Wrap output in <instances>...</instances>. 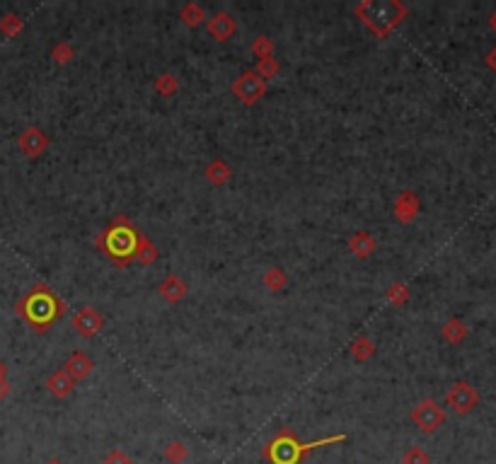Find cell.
<instances>
[{
	"mask_svg": "<svg viewBox=\"0 0 496 464\" xmlns=\"http://www.w3.org/2000/svg\"><path fill=\"white\" fill-rule=\"evenodd\" d=\"M15 310L29 326H34L39 334H44L56 319L63 317L68 307L47 283H37L24 298H19Z\"/></svg>",
	"mask_w": 496,
	"mask_h": 464,
	"instance_id": "cell-1",
	"label": "cell"
},
{
	"mask_svg": "<svg viewBox=\"0 0 496 464\" xmlns=\"http://www.w3.org/2000/svg\"><path fill=\"white\" fill-rule=\"evenodd\" d=\"M141 230L126 216H116L114 221L95 237V244L104 252L114 266L126 269L136 257V244H138Z\"/></svg>",
	"mask_w": 496,
	"mask_h": 464,
	"instance_id": "cell-2",
	"label": "cell"
},
{
	"mask_svg": "<svg viewBox=\"0 0 496 464\" xmlns=\"http://www.w3.org/2000/svg\"><path fill=\"white\" fill-rule=\"evenodd\" d=\"M344 440H346V435L339 433V435L320 438V440L315 442H301L291 428H281V431L262 447V457L269 460L271 464H301L303 457H307L312 450H317V447L334 445V442H344Z\"/></svg>",
	"mask_w": 496,
	"mask_h": 464,
	"instance_id": "cell-3",
	"label": "cell"
},
{
	"mask_svg": "<svg viewBox=\"0 0 496 464\" xmlns=\"http://www.w3.org/2000/svg\"><path fill=\"white\" fill-rule=\"evenodd\" d=\"M407 5L399 0H358L353 5V15L361 24H366L373 37L387 39L407 17Z\"/></svg>",
	"mask_w": 496,
	"mask_h": 464,
	"instance_id": "cell-4",
	"label": "cell"
},
{
	"mask_svg": "<svg viewBox=\"0 0 496 464\" xmlns=\"http://www.w3.org/2000/svg\"><path fill=\"white\" fill-rule=\"evenodd\" d=\"M409 421L417 426V431L426 433V435H433L445 423V411L436 399H422L409 411Z\"/></svg>",
	"mask_w": 496,
	"mask_h": 464,
	"instance_id": "cell-5",
	"label": "cell"
},
{
	"mask_svg": "<svg viewBox=\"0 0 496 464\" xmlns=\"http://www.w3.org/2000/svg\"><path fill=\"white\" fill-rule=\"evenodd\" d=\"M230 90H232V95L237 97L240 104L255 106L257 102L266 95V83L255 73V70H245V73H240L235 80H232Z\"/></svg>",
	"mask_w": 496,
	"mask_h": 464,
	"instance_id": "cell-6",
	"label": "cell"
},
{
	"mask_svg": "<svg viewBox=\"0 0 496 464\" xmlns=\"http://www.w3.org/2000/svg\"><path fill=\"white\" fill-rule=\"evenodd\" d=\"M445 404L450 406V411L458 416H467L470 411H474V406L479 404V394L470 382L458 380L450 385V390L445 392Z\"/></svg>",
	"mask_w": 496,
	"mask_h": 464,
	"instance_id": "cell-7",
	"label": "cell"
},
{
	"mask_svg": "<svg viewBox=\"0 0 496 464\" xmlns=\"http://www.w3.org/2000/svg\"><path fill=\"white\" fill-rule=\"evenodd\" d=\"M104 317L99 314V310L90 307V305H83L73 312V329L80 339H93L102 331Z\"/></svg>",
	"mask_w": 496,
	"mask_h": 464,
	"instance_id": "cell-8",
	"label": "cell"
},
{
	"mask_svg": "<svg viewBox=\"0 0 496 464\" xmlns=\"http://www.w3.org/2000/svg\"><path fill=\"white\" fill-rule=\"evenodd\" d=\"M17 147L29 160L42 157L44 152L49 150V136L44 134V129H39V126H27V129L17 136Z\"/></svg>",
	"mask_w": 496,
	"mask_h": 464,
	"instance_id": "cell-9",
	"label": "cell"
},
{
	"mask_svg": "<svg viewBox=\"0 0 496 464\" xmlns=\"http://www.w3.org/2000/svg\"><path fill=\"white\" fill-rule=\"evenodd\" d=\"M419 211H422V201L419 196L412 191V189H404V191L397 193L392 203V213H394V221L402 223V225H412L417 221Z\"/></svg>",
	"mask_w": 496,
	"mask_h": 464,
	"instance_id": "cell-10",
	"label": "cell"
},
{
	"mask_svg": "<svg viewBox=\"0 0 496 464\" xmlns=\"http://www.w3.org/2000/svg\"><path fill=\"white\" fill-rule=\"evenodd\" d=\"M206 32L211 34V39L223 44L237 34V19L232 17L230 13H225V10H218V13L211 15L209 22H206Z\"/></svg>",
	"mask_w": 496,
	"mask_h": 464,
	"instance_id": "cell-11",
	"label": "cell"
},
{
	"mask_svg": "<svg viewBox=\"0 0 496 464\" xmlns=\"http://www.w3.org/2000/svg\"><path fill=\"white\" fill-rule=\"evenodd\" d=\"M158 295L165 300V303L170 305H179L182 300L189 295V285L184 283L177 273H170V276H165L163 280L158 283Z\"/></svg>",
	"mask_w": 496,
	"mask_h": 464,
	"instance_id": "cell-12",
	"label": "cell"
},
{
	"mask_svg": "<svg viewBox=\"0 0 496 464\" xmlns=\"http://www.w3.org/2000/svg\"><path fill=\"white\" fill-rule=\"evenodd\" d=\"M44 387H47V392L54 397V399H68L75 390V380L63 368H58L47 377Z\"/></svg>",
	"mask_w": 496,
	"mask_h": 464,
	"instance_id": "cell-13",
	"label": "cell"
},
{
	"mask_svg": "<svg viewBox=\"0 0 496 464\" xmlns=\"http://www.w3.org/2000/svg\"><path fill=\"white\" fill-rule=\"evenodd\" d=\"M93 368H95L93 358H90L88 353H83V351H73V353H70L68 358H65V363H63V370L68 372L75 382L85 380V377L93 372Z\"/></svg>",
	"mask_w": 496,
	"mask_h": 464,
	"instance_id": "cell-14",
	"label": "cell"
},
{
	"mask_svg": "<svg viewBox=\"0 0 496 464\" xmlns=\"http://www.w3.org/2000/svg\"><path fill=\"white\" fill-rule=\"evenodd\" d=\"M378 249V242L371 232L366 230H356L349 237V252L353 254L356 259H368L373 257V252Z\"/></svg>",
	"mask_w": 496,
	"mask_h": 464,
	"instance_id": "cell-15",
	"label": "cell"
},
{
	"mask_svg": "<svg viewBox=\"0 0 496 464\" xmlns=\"http://www.w3.org/2000/svg\"><path fill=\"white\" fill-rule=\"evenodd\" d=\"M204 177H206V182H209V184L225 186L227 182H230V177H232V167L227 165L223 157H216V160H211L209 165H206Z\"/></svg>",
	"mask_w": 496,
	"mask_h": 464,
	"instance_id": "cell-16",
	"label": "cell"
},
{
	"mask_svg": "<svg viewBox=\"0 0 496 464\" xmlns=\"http://www.w3.org/2000/svg\"><path fill=\"white\" fill-rule=\"evenodd\" d=\"M349 353L356 363H368L376 355V341L371 336H356L349 346Z\"/></svg>",
	"mask_w": 496,
	"mask_h": 464,
	"instance_id": "cell-17",
	"label": "cell"
},
{
	"mask_svg": "<svg viewBox=\"0 0 496 464\" xmlns=\"http://www.w3.org/2000/svg\"><path fill=\"white\" fill-rule=\"evenodd\" d=\"M467 334H470L467 324H465L463 319H458V317H450L448 322L441 326V336L448 341L450 346H460L465 339H467Z\"/></svg>",
	"mask_w": 496,
	"mask_h": 464,
	"instance_id": "cell-18",
	"label": "cell"
},
{
	"mask_svg": "<svg viewBox=\"0 0 496 464\" xmlns=\"http://www.w3.org/2000/svg\"><path fill=\"white\" fill-rule=\"evenodd\" d=\"M158 257H160L158 244H155L153 239H148L143 232H141L138 244H136V257H134V259L141 264V266H150V264L158 262Z\"/></svg>",
	"mask_w": 496,
	"mask_h": 464,
	"instance_id": "cell-19",
	"label": "cell"
},
{
	"mask_svg": "<svg viewBox=\"0 0 496 464\" xmlns=\"http://www.w3.org/2000/svg\"><path fill=\"white\" fill-rule=\"evenodd\" d=\"M179 19L186 24V27L196 29V27H201V24L206 22V10L201 8L199 3H194V0H189V3L182 5V10H179Z\"/></svg>",
	"mask_w": 496,
	"mask_h": 464,
	"instance_id": "cell-20",
	"label": "cell"
},
{
	"mask_svg": "<svg viewBox=\"0 0 496 464\" xmlns=\"http://www.w3.org/2000/svg\"><path fill=\"white\" fill-rule=\"evenodd\" d=\"M409 298H412V290H409L407 283H402V280H394V283L387 285L385 300H387L390 305H394V307H402V305L409 303Z\"/></svg>",
	"mask_w": 496,
	"mask_h": 464,
	"instance_id": "cell-21",
	"label": "cell"
},
{
	"mask_svg": "<svg viewBox=\"0 0 496 464\" xmlns=\"http://www.w3.org/2000/svg\"><path fill=\"white\" fill-rule=\"evenodd\" d=\"M262 283H264V288L271 290V293H281L288 285V273L278 266H269L264 271V276H262Z\"/></svg>",
	"mask_w": 496,
	"mask_h": 464,
	"instance_id": "cell-22",
	"label": "cell"
},
{
	"mask_svg": "<svg viewBox=\"0 0 496 464\" xmlns=\"http://www.w3.org/2000/svg\"><path fill=\"white\" fill-rule=\"evenodd\" d=\"M155 93L160 97H175L179 93V80H177L172 73L158 75V78H155Z\"/></svg>",
	"mask_w": 496,
	"mask_h": 464,
	"instance_id": "cell-23",
	"label": "cell"
},
{
	"mask_svg": "<svg viewBox=\"0 0 496 464\" xmlns=\"http://www.w3.org/2000/svg\"><path fill=\"white\" fill-rule=\"evenodd\" d=\"M252 70H255V73L259 75V78L266 83V80L276 78L278 70H281V63H278L274 56H269V58H259V61H257V65H255Z\"/></svg>",
	"mask_w": 496,
	"mask_h": 464,
	"instance_id": "cell-24",
	"label": "cell"
},
{
	"mask_svg": "<svg viewBox=\"0 0 496 464\" xmlns=\"http://www.w3.org/2000/svg\"><path fill=\"white\" fill-rule=\"evenodd\" d=\"M163 457H165V460L170 462V464H184V460H186V457H189V450H186L184 442L172 440L170 445H165Z\"/></svg>",
	"mask_w": 496,
	"mask_h": 464,
	"instance_id": "cell-25",
	"label": "cell"
},
{
	"mask_svg": "<svg viewBox=\"0 0 496 464\" xmlns=\"http://www.w3.org/2000/svg\"><path fill=\"white\" fill-rule=\"evenodd\" d=\"M24 29V19L22 17H17V15H5L3 19H0V32L5 34L8 39H13V37H17L19 32Z\"/></svg>",
	"mask_w": 496,
	"mask_h": 464,
	"instance_id": "cell-26",
	"label": "cell"
},
{
	"mask_svg": "<svg viewBox=\"0 0 496 464\" xmlns=\"http://www.w3.org/2000/svg\"><path fill=\"white\" fill-rule=\"evenodd\" d=\"M73 56H75L73 44H68V42H58V44H54V49H51V58H54V63H58V65H68L70 61H73Z\"/></svg>",
	"mask_w": 496,
	"mask_h": 464,
	"instance_id": "cell-27",
	"label": "cell"
},
{
	"mask_svg": "<svg viewBox=\"0 0 496 464\" xmlns=\"http://www.w3.org/2000/svg\"><path fill=\"white\" fill-rule=\"evenodd\" d=\"M402 464H431V457H429V452L422 445H412L404 450Z\"/></svg>",
	"mask_w": 496,
	"mask_h": 464,
	"instance_id": "cell-28",
	"label": "cell"
},
{
	"mask_svg": "<svg viewBox=\"0 0 496 464\" xmlns=\"http://www.w3.org/2000/svg\"><path fill=\"white\" fill-rule=\"evenodd\" d=\"M252 54L257 56V61L259 58H269V56H274V42H271L269 37H264V34H262V37H257L255 42H252Z\"/></svg>",
	"mask_w": 496,
	"mask_h": 464,
	"instance_id": "cell-29",
	"label": "cell"
},
{
	"mask_svg": "<svg viewBox=\"0 0 496 464\" xmlns=\"http://www.w3.org/2000/svg\"><path fill=\"white\" fill-rule=\"evenodd\" d=\"M102 464H134L129 452H124L121 447H111L107 455L102 457Z\"/></svg>",
	"mask_w": 496,
	"mask_h": 464,
	"instance_id": "cell-30",
	"label": "cell"
},
{
	"mask_svg": "<svg viewBox=\"0 0 496 464\" xmlns=\"http://www.w3.org/2000/svg\"><path fill=\"white\" fill-rule=\"evenodd\" d=\"M10 392H13V387H10V382H8V377H3L0 380V401H5L10 397Z\"/></svg>",
	"mask_w": 496,
	"mask_h": 464,
	"instance_id": "cell-31",
	"label": "cell"
},
{
	"mask_svg": "<svg viewBox=\"0 0 496 464\" xmlns=\"http://www.w3.org/2000/svg\"><path fill=\"white\" fill-rule=\"evenodd\" d=\"M487 65H489V70H494L496 73V47L487 54Z\"/></svg>",
	"mask_w": 496,
	"mask_h": 464,
	"instance_id": "cell-32",
	"label": "cell"
},
{
	"mask_svg": "<svg viewBox=\"0 0 496 464\" xmlns=\"http://www.w3.org/2000/svg\"><path fill=\"white\" fill-rule=\"evenodd\" d=\"M3 377H8V365L0 360V380H3Z\"/></svg>",
	"mask_w": 496,
	"mask_h": 464,
	"instance_id": "cell-33",
	"label": "cell"
},
{
	"mask_svg": "<svg viewBox=\"0 0 496 464\" xmlns=\"http://www.w3.org/2000/svg\"><path fill=\"white\" fill-rule=\"evenodd\" d=\"M489 24H492V29H494V32H496V10H494V13H492V17H489Z\"/></svg>",
	"mask_w": 496,
	"mask_h": 464,
	"instance_id": "cell-34",
	"label": "cell"
},
{
	"mask_svg": "<svg viewBox=\"0 0 496 464\" xmlns=\"http://www.w3.org/2000/svg\"><path fill=\"white\" fill-rule=\"evenodd\" d=\"M47 464H63V462H61V460H49Z\"/></svg>",
	"mask_w": 496,
	"mask_h": 464,
	"instance_id": "cell-35",
	"label": "cell"
}]
</instances>
